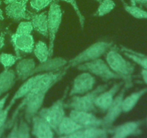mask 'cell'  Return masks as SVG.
I'll return each instance as SVG.
<instances>
[{
    "instance_id": "cell-1",
    "label": "cell",
    "mask_w": 147,
    "mask_h": 138,
    "mask_svg": "<svg viewBox=\"0 0 147 138\" xmlns=\"http://www.w3.org/2000/svg\"><path fill=\"white\" fill-rule=\"evenodd\" d=\"M106 61L111 69L123 80L125 87L127 89L131 87V75L134 67L119 53L117 47L113 46L106 53Z\"/></svg>"
},
{
    "instance_id": "cell-34",
    "label": "cell",
    "mask_w": 147,
    "mask_h": 138,
    "mask_svg": "<svg viewBox=\"0 0 147 138\" xmlns=\"http://www.w3.org/2000/svg\"><path fill=\"white\" fill-rule=\"evenodd\" d=\"M133 4V5H135L136 3H139V4H144L147 7V0H131Z\"/></svg>"
},
{
    "instance_id": "cell-36",
    "label": "cell",
    "mask_w": 147,
    "mask_h": 138,
    "mask_svg": "<svg viewBox=\"0 0 147 138\" xmlns=\"http://www.w3.org/2000/svg\"><path fill=\"white\" fill-rule=\"evenodd\" d=\"M3 1H4V4H6L7 5V4H11V3L15 2V1H19V0H3Z\"/></svg>"
},
{
    "instance_id": "cell-18",
    "label": "cell",
    "mask_w": 147,
    "mask_h": 138,
    "mask_svg": "<svg viewBox=\"0 0 147 138\" xmlns=\"http://www.w3.org/2000/svg\"><path fill=\"white\" fill-rule=\"evenodd\" d=\"M36 66V63L32 58L21 59L15 67L16 76L19 80H25L31 76V73Z\"/></svg>"
},
{
    "instance_id": "cell-23",
    "label": "cell",
    "mask_w": 147,
    "mask_h": 138,
    "mask_svg": "<svg viewBox=\"0 0 147 138\" xmlns=\"http://www.w3.org/2000/svg\"><path fill=\"white\" fill-rule=\"evenodd\" d=\"M33 53L40 63H42L50 57L48 45L43 41H39L34 45Z\"/></svg>"
},
{
    "instance_id": "cell-25",
    "label": "cell",
    "mask_w": 147,
    "mask_h": 138,
    "mask_svg": "<svg viewBox=\"0 0 147 138\" xmlns=\"http://www.w3.org/2000/svg\"><path fill=\"white\" fill-rule=\"evenodd\" d=\"M95 12L94 15L96 17H103L109 14L116 7V3L113 0H102Z\"/></svg>"
},
{
    "instance_id": "cell-15",
    "label": "cell",
    "mask_w": 147,
    "mask_h": 138,
    "mask_svg": "<svg viewBox=\"0 0 147 138\" xmlns=\"http://www.w3.org/2000/svg\"><path fill=\"white\" fill-rule=\"evenodd\" d=\"M140 122H128L122 124L109 128L108 132L113 138H124L139 132Z\"/></svg>"
},
{
    "instance_id": "cell-26",
    "label": "cell",
    "mask_w": 147,
    "mask_h": 138,
    "mask_svg": "<svg viewBox=\"0 0 147 138\" xmlns=\"http://www.w3.org/2000/svg\"><path fill=\"white\" fill-rule=\"evenodd\" d=\"M124 9L134 18L147 20V12L136 5H127L124 4Z\"/></svg>"
},
{
    "instance_id": "cell-10",
    "label": "cell",
    "mask_w": 147,
    "mask_h": 138,
    "mask_svg": "<svg viewBox=\"0 0 147 138\" xmlns=\"http://www.w3.org/2000/svg\"><path fill=\"white\" fill-rule=\"evenodd\" d=\"M28 1L29 0H19L7 4L5 8V13L7 17L15 21L30 20L31 12L27 8Z\"/></svg>"
},
{
    "instance_id": "cell-38",
    "label": "cell",
    "mask_w": 147,
    "mask_h": 138,
    "mask_svg": "<svg viewBox=\"0 0 147 138\" xmlns=\"http://www.w3.org/2000/svg\"><path fill=\"white\" fill-rule=\"evenodd\" d=\"M95 1H98V2H100V1H102V0H95Z\"/></svg>"
},
{
    "instance_id": "cell-30",
    "label": "cell",
    "mask_w": 147,
    "mask_h": 138,
    "mask_svg": "<svg viewBox=\"0 0 147 138\" xmlns=\"http://www.w3.org/2000/svg\"><path fill=\"white\" fill-rule=\"evenodd\" d=\"M63 1H65V2L68 3L69 4L72 6V7L73 8V9L76 12V14H77L78 17L79 23H80V25L81 27V28H83L85 25V22H86V19L85 17L83 15V14L80 12V8H79V6L78 5V3L76 0H62Z\"/></svg>"
},
{
    "instance_id": "cell-39",
    "label": "cell",
    "mask_w": 147,
    "mask_h": 138,
    "mask_svg": "<svg viewBox=\"0 0 147 138\" xmlns=\"http://www.w3.org/2000/svg\"><path fill=\"white\" fill-rule=\"evenodd\" d=\"M1 4V0H0V4Z\"/></svg>"
},
{
    "instance_id": "cell-22",
    "label": "cell",
    "mask_w": 147,
    "mask_h": 138,
    "mask_svg": "<svg viewBox=\"0 0 147 138\" xmlns=\"http://www.w3.org/2000/svg\"><path fill=\"white\" fill-rule=\"evenodd\" d=\"M147 89H143L139 91L134 92L129 96L124 97L122 101V109L123 112L127 113L134 108L139 99L142 97L145 93H146Z\"/></svg>"
},
{
    "instance_id": "cell-7",
    "label": "cell",
    "mask_w": 147,
    "mask_h": 138,
    "mask_svg": "<svg viewBox=\"0 0 147 138\" xmlns=\"http://www.w3.org/2000/svg\"><path fill=\"white\" fill-rule=\"evenodd\" d=\"M127 88L123 86V89H121L120 92L116 95L113 101L109 106V109L106 111V114L103 119V127L106 129L111 127L113 126V123L116 121V119L119 117L121 113L123 112L122 109V101L124 98L125 92H126Z\"/></svg>"
},
{
    "instance_id": "cell-29",
    "label": "cell",
    "mask_w": 147,
    "mask_h": 138,
    "mask_svg": "<svg viewBox=\"0 0 147 138\" xmlns=\"http://www.w3.org/2000/svg\"><path fill=\"white\" fill-rule=\"evenodd\" d=\"M34 30L32 24L30 20L28 21H22L17 26L16 33L17 34H32V32Z\"/></svg>"
},
{
    "instance_id": "cell-32",
    "label": "cell",
    "mask_w": 147,
    "mask_h": 138,
    "mask_svg": "<svg viewBox=\"0 0 147 138\" xmlns=\"http://www.w3.org/2000/svg\"><path fill=\"white\" fill-rule=\"evenodd\" d=\"M9 94L7 93H6V94H4V96H3L2 98L0 99V112H1V111L2 110L3 108L4 107V106H5V103L6 102H7V99L9 98Z\"/></svg>"
},
{
    "instance_id": "cell-14",
    "label": "cell",
    "mask_w": 147,
    "mask_h": 138,
    "mask_svg": "<svg viewBox=\"0 0 147 138\" xmlns=\"http://www.w3.org/2000/svg\"><path fill=\"white\" fill-rule=\"evenodd\" d=\"M11 42L14 47L16 53L19 52L31 53L34 47V39L31 34H22L14 33L11 34Z\"/></svg>"
},
{
    "instance_id": "cell-20",
    "label": "cell",
    "mask_w": 147,
    "mask_h": 138,
    "mask_svg": "<svg viewBox=\"0 0 147 138\" xmlns=\"http://www.w3.org/2000/svg\"><path fill=\"white\" fill-rule=\"evenodd\" d=\"M16 82V73L10 68L4 69L0 73V97L6 94L14 86Z\"/></svg>"
},
{
    "instance_id": "cell-6",
    "label": "cell",
    "mask_w": 147,
    "mask_h": 138,
    "mask_svg": "<svg viewBox=\"0 0 147 138\" xmlns=\"http://www.w3.org/2000/svg\"><path fill=\"white\" fill-rule=\"evenodd\" d=\"M77 68L79 70L88 72L93 76L100 78L104 81L121 79L119 75L111 69L106 61L100 59V57L78 65Z\"/></svg>"
},
{
    "instance_id": "cell-3",
    "label": "cell",
    "mask_w": 147,
    "mask_h": 138,
    "mask_svg": "<svg viewBox=\"0 0 147 138\" xmlns=\"http://www.w3.org/2000/svg\"><path fill=\"white\" fill-rule=\"evenodd\" d=\"M113 46V43L111 42H96L90 45L87 48L67 61L66 67L67 68L70 67H77L78 65L83 63L100 58L102 55L106 54Z\"/></svg>"
},
{
    "instance_id": "cell-24",
    "label": "cell",
    "mask_w": 147,
    "mask_h": 138,
    "mask_svg": "<svg viewBox=\"0 0 147 138\" xmlns=\"http://www.w3.org/2000/svg\"><path fill=\"white\" fill-rule=\"evenodd\" d=\"M20 113L18 117V126H17V135L18 138H29L31 137V129L29 126V123L25 120L24 114Z\"/></svg>"
},
{
    "instance_id": "cell-4",
    "label": "cell",
    "mask_w": 147,
    "mask_h": 138,
    "mask_svg": "<svg viewBox=\"0 0 147 138\" xmlns=\"http://www.w3.org/2000/svg\"><path fill=\"white\" fill-rule=\"evenodd\" d=\"M67 92H68V87L65 89L64 94L60 99H57L49 107L41 108L37 114L50 124L55 132L57 130L59 124L65 116L64 101L67 96Z\"/></svg>"
},
{
    "instance_id": "cell-35",
    "label": "cell",
    "mask_w": 147,
    "mask_h": 138,
    "mask_svg": "<svg viewBox=\"0 0 147 138\" xmlns=\"http://www.w3.org/2000/svg\"><path fill=\"white\" fill-rule=\"evenodd\" d=\"M142 76L144 80V82L147 84V70H145V69H143V70H142Z\"/></svg>"
},
{
    "instance_id": "cell-5",
    "label": "cell",
    "mask_w": 147,
    "mask_h": 138,
    "mask_svg": "<svg viewBox=\"0 0 147 138\" xmlns=\"http://www.w3.org/2000/svg\"><path fill=\"white\" fill-rule=\"evenodd\" d=\"M63 12L61 7L57 1L50 4V9L47 12L48 20V37H49V56L53 57L54 53V46L58 30L63 20Z\"/></svg>"
},
{
    "instance_id": "cell-13",
    "label": "cell",
    "mask_w": 147,
    "mask_h": 138,
    "mask_svg": "<svg viewBox=\"0 0 147 138\" xmlns=\"http://www.w3.org/2000/svg\"><path fill=\"white\" fill-rule=\"evenodd\" d=\"M67 60L63 57H49L45 62L40 63L38 66H36L34 70L31 73V76L38 73H50L61 70L67 66Z\"/></svg>"
},
{
    "instance_id": "cell-8",
    "label": "cell",
    "mask_w": 147,
    "mask_h": 138,
    "mask_svg": "<svg viewBox=\"0 0 147 138\" xmlns=\"http://www.w3.org/2000/svg\"><path fill=\"white\" fill-rule=\"evenodd\" d=\"M96 84V78L91 73L83 71L74 78L72 87L69 91V96L83 95L93 90Z\"/></svg>"
},
{
    "instance_id": "cell-19",
    "label": "cell",
    "mask_w": 147,
    "mask_h": 138,
    "mask_svg": "<svg viewBox=\"0 0 147 138\" xmlns=\"http://www.w3.org/2000/svg\"><path fill=\"white\" fill-rule=\"evenodd\" d=\"M43 74H44V73L33 75V76H30L28 78L26 79L25 81L17 89V91L15 92V93L14 94L13 97L11 98L10 101L15 103V102L17 100L22 99V98H24L31 91V89L34 87V85L38 81L39 79L43 76Z\"/></svg>"
},
{
    "instance_id": "cell-11",
    "label": "cell",
    "mask_w": 147,
    "mask_h": 138,
    "mask_svg": "<svg viewBox=\"0 0 147 138\" xmlns=\"http://www.w3.org/2000/svg\"><path fill=\"white\" fill-rule=\"evenodd\" d=\"M123 83L122 81L114 83L109 90L106 89L98 94L95 101V105L97 109L100 110L101 112H106L113 101L116 95L120 91Z\"/></svg>"
},
{
    "instance_id": "cell-33",
    "label": "cell",
    "mask_w": 147,
    "mask_h": 138,
    "mask_svg": "<svg viewBox=\"0 0 147 138\" xmlns=\"http://www.w3.org/2000/svg\"><path fill=\"white\" fill-rule=\"evenodd\" d=\"M5 36L6 32H2L0 34V50L3 48L5 43Z\"/></svg>"
},
{
    "instance_id": "cell-21",
    "label": "cell",
    "mask_w": 147,
    "mask_h": 138,
    "mask_svg": "<svg viewBox=\"0 0 147 138\" xmlns=\"http://www.w3.org/2000/svg\"><path fill=\"white\" fill-rule=\"evenodd\" d=\"M82 128H83V126L75 122L70 116H65L60 123L59 124L55 132L59 136L66 137L69 135L76 132L78 129H82Z\"/></svg>"
},
{
    "instance_id": "cell-2",
    "label": "cell",
    "mask_w": 147,
    "mask_h": 138,
    "mask_svg": "<svg viewBox=\"0 0 147 138\" xmlns=\"http://www.w3.org/2000/svg\"><path fill=\"white\" fill-rule=\"evenodd\" d=\"M109 83L99 85L98 86L88 93L83 95H75L72 96L68 101L64 103L65 109H74V110L84 111L96 113L98 109L95 105L96 97L103 91L109 88Z\"/></svg>"
},
{
    "instance_id": "cell-27",
    "label": "cell",
    "mask_w": 147,
    "mask_h": 138,
    "mask_svg": "<svg viewBox=\"0 0 147 138\" xmlns=\"http://www.w3.org/2000/svg\"><path fill=\"white\" fill-rule=\"evenodd\" d=\"M20 58L18 56L14 55L10 53H2L0 54V63L4 69L10 68L17 63V60Z\"/></svg>"
},
{
    "instance_id": "cell-31",
    "label": "cell",
    "mask_w": 147,
    "mask_h": 138,
    "mask_svg": "<svg viewBox=\"0 0 147 138\" xmlns=\"http://www.w3.org/2000/svg\"><path fill=\"white\" fill-rule=\"evenodd\" d=\"M14 103L13 102L9 101L7 106L5 108H3L2 110L0 112V129L5 124V123L7 121V117H8L9 112L10 109L13 106Z\"/></svg>"
},
{
    "instance_id": "cell-12",
    "label": "cell",
    "mask_w": 147,
    "mask_h": 138,
    "mask_svg": "<svg viewBox=\"0 0 147 138\" xmlns=\"http://www.w3.org/2000/svg\"><path fill=\"white\" fill-rule=\"evenodd\" d=\"M31 135L37 138H52L55 131L48 123L40 115L36 114L32 118Z\"/></svg>"
},
{
    "instance_id": "cell-17",
    "label": "cell",
    "mask_w": 147,
    "mask_h": 138,
    "mask_svg": "<svg viewBox=\"0 0 147 138\" xmlns=\"http://www.w3.org/2000/svg\"><path fill=\"white\" fill-rule=\"evenodd\" d=\"M30 21L34 30L40 33L44 37H48V20H47V12H42L35 14H30Z\"/></svg>"
},
{
    "instance_id": "cell-37",
    "label": "cell",
    "mask_w": 147,
    "mask_h": 138,
    "mask_svg": "<svg viewBox=\"0 0 147 138\" xmlns=\"http://www.w3.org/2000/svg\"><path fill=\"white\" fill-rule=\"evenodd\" d=\"M4 19V14H3V11L0 9V21H1V20H3Z\"/></svg>"
},
{
    "instance_id": "cell-16",
    "label": "cell",
    "mask_w": 147,
    "mask_h": 138,
    "mask_svg": "<svg viewBox=\"0 0 147 138\" xmlns=\"http://www.w3.org/2000/svg\"><path fill=\"white\" fill-rule=\"evenodd\" d=\"M108 129L102 126H90L78 129L66 137L72 138H103L109 136Z\"/></svg>"
},
{
    "instance_id": "cell-28",
    "label": "cell",
    "mask_w": 147,
    "mask_h": 138,
    "mask_svg": "<svg viewBox=\"0 0 147 138\" xmlns=\"http://www.w3.org/2000/svg\"><path fill=\"white\" fill-rule=\"evenodd\" d=\"M55 1H58L60 0H30V4L33 10L39 12Z\"/></svg>"
},
{
    "instance_id": "cell-9",
    "label": "cell",
    "mask_w": 147,
    "mask_h": 138,
    "mask_svg": "<svg viewBox=\"0 0 147 138\" xmlns=\"http://www.w3.org/2000/svg\"><path fill=\"white\" fill-rule=\"evenodd\" d=\"M69 116L83 128L90 126L103 127V119L97 117L93 112L71 109Z\"/></svg>"
}]
</instances>
